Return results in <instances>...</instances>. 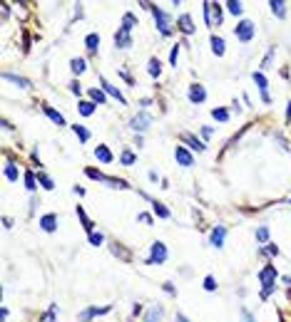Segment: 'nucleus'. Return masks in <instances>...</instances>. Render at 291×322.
<instances>
[{
  "mask_svg": "<svg viewBox=\"0 0 291 322\" xmlns=\"http://www.w3.org/2000/svg\"><path fill=\"white\" fill-rule=\"evenodd\" d=\"M289 204H291V201H289Z\"/></svg>",
  "mask_w": 291,
  "mask_h": 322,
  "instance_id": "61",
  "label": "nucleus"
},
{
  "mask_svg": "<svg viewBox=\"0 0 291 322\" xmlns=\"http://www.w3.org/2000/svg\"><path fill=\"white\" fill-rule=\"evenodd\" d=\"M95 107H97L95 102H85V99H82V102L78 104V114H82V116H92V114H95Z\"/></svg>",
  "mask_w": 291,
  "mask_h": 322,
  "instance_id": "35",
  "label": "nucleus"
},
{
  "mask_svg": "<svg viewBox=\"0 0 291 322\" xmlns=\"http://www.w3.org/2000/svg\"><path fill=\"white\" fill-rule=\"evenodd\" d=\"M3 228H13V218H10V216L3 218Z\"/></svg>",
  "mask_w": 291,
  "mask_h": 322,
  "instance_id": "56",
  "label": "nucleus"
},
{
  "mask_svg": "<svg viewBox=\"0 0 291 322\" xmlns=\"http://www.w3.org/2000/svg\"><path fill=\"white\" fill-rule=\"evenodd\" d=\"M150 181H159V174L157 171H150ZM162 184V181H159Z\"/></svg>",
  "mask_w": 291,
  "mask_h": 322,
  "instance_id": "59",
  "label": "nucleus"
},
{
  "mask_svg": "<svg viewBox=\"0 0 291 322\" xmlns=\"http://www.w3.org/2000/svg\"><path fill=\"white\" fill-rule=\"evenodd\" d=\"M137 221H139V223H144V226H152V223H155L152 213H144V211H142V213H137Z\"/></svg>",
  "mask_w": 291,
  "mask_h": 322,
  "instance_id": "47",
  "label": "nucleus"
},
{
  "mask_svg": "<svg viewBox=\"0 0 291 322\" xmlns=\"http://www.w3.org/2000/svg\"><path fill=\"white\" fill-rule=\"evenodd\" d=\"M85 176H87V179H92V181L107 184L110 188H117V191H127V188H130V184H127L125 179H117V176H107V174H102V171H97V169H92V166H85Z\"/></svg>",
  "mask_w": 291,
  "mask_h": 322,
  "instance_id": "3",
  "label": "nucleus"
},
{
  "mask_svg": "<svg viewBox=\"0 0 291 322\" xmlns=\"http://www.w3.org/2000/svg\"><path fill=\"white\" fill-rule=\"evenodd\" d=\"M152 211H155V216H159V218H169V216H172V211H169L164 204H159V201H152Z\"/></svg>",
  "mask_w": 291,
  "mask_h": 322,
  "instance_id": "36",
  "label": "nucleus"
},
{
  "mask_svg": "<svg viewBox=\"0 0 291 322\" xmlns=\"http://www.w3.org/2000/svg\"><path fill=\"white\" fill-rule=\"evenodd\" d=\"M120 161H122V166H132L134 161H137V156H134V151L132 149H122V154H120Z\"/></svg>",
  "mask_w": 291,
  "mask_h": 322,
  "instance_id": "34",
  "label": "nucleus"
},
{
  "mask_svg": "<svg viewBox=\"0 0 291 322\" xmlns=\"http://www.w3.org/2000/svg\"><path fill=\"white\" fill-rule=\"evenodd\" d=\"M224 8H227L232 15H237V18H241V15H244V5L239 3V0H227Z\"/></svg>",
  "mask_w": 291,
  "mask_h": 322,
  "instance_id": "32",
  "label": "nucleus"
},
{
  "mask_svg": "<svg viewBox=\"0 0 291 322\" xmlns=\"http://www.w3.org/2000/svg\"><path fill=\"white\" fill-rule=\"evenodd\" d=\"M174 159H177V164L185 166V169L194 166V156H192V151L187 146H174Z\"/></svg>",
  "mask_w": 291,
  "mask_h": 322,
  "instance_id": "11",
  "label": "nucleus"
},
{
  "mask_svg": "<svg viewBox=\"0 0 291 322\" xmlns=\"http://www.w3.org/2000/svg\"><path fill=\"white\" fill-rule=\"evenodd\" d=\"M286 122H291V102L286 104Z\"/></svg>",
  "mask_w": 291,
  "mask_h": 322,
  "instance_id": "60",
  "label": "nucleus"
},
{
  "mask_svg": "<svg viewBox=\"0 0 291 322\" xmlns=\"http://www.w3.org/2000/svg\"><path fill=\"white\" fill-rule=\"evenodd\" d=\"M107 312H112V305H105V307H85L82 312H78V322H92L95 317L107 315Z\"/></svg>",
  "mask_w": 291,
  "mask_h": 322,
  "instance_id": "10",
  "label": "nucleus"
},
{
  "mask_svg": "<svg viewBox=\"0 0 291 322\" xmlns=\"http://www.w3.org/2000/svg\"><path fill=\"white\" fill-rule=\"evenodd\" d=\"M269 8H271V13L279 18V20H284L286 18V3H284V0H269Z\"/></svg>",
  "mask_w": 291,
  "mask_h": 322,
  "instance_id": "26",
  "label": "nucleus"
},
{
  "mask_svg": "<svg viewBox=\"0 0 291 322\" xmlns=\"http://www.w3.org/2000/svg\"><path fill=\"white\" fill-rule=\"evenodd\" d=\"M199 134H202V141L207 144V139H212V134H214V127H202Z\"/></svg>",
  "mask_w": 291,
  "mask_h": 322,
  "instance_id": "49",
  "label": "nucleus"
},
{
  "mask_svg": "<svg viewBox=\"0 0 291 322\" xmlns=\"http://www.w3.org/2000/svg\"><path fill=\"white\" fill-rule=\"evenodd\" d=\"M150 104H152V97H147V99H144V97H142V99H139V107H142V109H147Z\"/></svg>",
  "mask_w": 291,
  "mask_h": 322,
  "instance_id": "54",
  "label": "nucleus"
},
{
  "mask_svg": "<svg viewBox=\"0 0 291 322\" xmlns=\"http://www.w3.org/2000/svg\"><path fill=\"white\" fill-rule=\"evenodd\" d=\"M182 141H185L192 151H204L207 149V144L202 141V139H197L194 134H189V132H185V134H182Z\"/></svg>",
  "mask_w": 291,
  "mask_h": 322,
  "instance_id": "20",
  "label": "nucleus"
},
{
  "mask_svg": "<svg viewBox=\"0 0 291 322\" xmlns=\"http://www.w3.org/2000/svg\"><path fill=\"white\" fill-rule=\"evenodd\" d=\"M147 74H150L152 79H159V74H162V62H159L157 57H150V62H147Z\"/></svg>",
  "mask_w": 291,
  "mask_h": 322,
  "instance_id": "28",
  "label": "nucleus"
},
{
  "mask_svg": "<svg viewBox=\"0 0 291 322\" xmlns=\"http://www.w3.org/2000/svg\"><path fill=\"white\" fill-rule=\"evenodd\" d=\"M142 8H147V10H152V15H155V20H157V32L159 35H164V37H169L172 35V25H169V15L162 10V8H157L155 3H139Z\"/></svg>",
  "mask_w": 291,
  "mask_h": 322,
  "instance_id": "4",
  "label": "nucleus"
},
{
  "mask_svg": "<svg viewBox=\"0 0 291 322\" xmlns=\"http://www.w3.org/2000/svg\"><path fill=\"white\" fill-rule=\"evenodd\" d=\"M3 174H5V179L10 181V184H15L18 179H20V171H18V166H15V161H5V166H3Z\"/></svg>",
  "mask_w": 291,
  "mask_h": 322,
  "instance_id": "24",
  "label": "nucleus"
},
{
  "mask_svg": "<svg viewBox=\"0 0 291 322\" xmlns=\"http://www.w3.org/2000/svg\"><path fill=\"white\" fill-rule=\"evenodd\" d=\"M164 305H150L147 310H144V315H142V320L139 322H162L164 320Z\"/></svg>",
  "mask_w": 291,
  "mask_h": 322,
  "instance_id": "12",
  "label": "nucleus"
},
{
  "mask_svg": "<svg viewBox=\"0 0 291 322\" xmlns=\"http://www.w3.org/2000/svg\"><path fill=\"white\" fill-rule=\"evenodd\" d=\"M100 85H102V92H105V94L115 97L120 104H127V97H125V94H122V92H120V90H117L112 82H107V79H105V74H100Z\"/></svg>",
  "mask_w": 291,
  "mask_h": 322,
  "instance_id": "13",
  "label": "nucleus"
},
{
  "mask_svg": "<svg viewBox=\"0 0 291 322\" xmlns=\"http://www.w3.org/2000/svg\"><path fill=\"white\" fill-rule=\"evenodd\" d=\"M8 315H10V312H8V307L3 305V307H0V320H3V322H5V320H8Z\"/></svg>",
  "mask_w": 291,
  "mask_h": 322,
  "instance_id": "55",
  "label": "nucleus"
},
{
  "mask_svg": "<svg viewBox=\"0 0 291 322\" xmlns=\"http://www.w3.org/2000/svg\"><path fill=\"white\" fill-rule=\"evenodd\" d=\"M174 322H192V320H189L185 312H177V315H174Z\"/></svg>",
  "mask_w": 291,
  "mask_h": 322,
  "instance_id": "53",
  "label": "nucleus"
},
{
  "mask_svg": "<svg viewBox=\"0 0 291 322\" xmlns=\"http://www.w3.org/2000/svg\"><path fill=\"white\" fill-rule=\"evenodd\" d=\"M150 124H152V114H147L144 109H139L134 116H130V122H127V127H130L134 134L147 132V129H150Z\"/></svg>",
  "mask_w": 291,
  "mask_h": 322,
  "instance_id": "5",
  "label": "nucleus"
},
{
  "mask_svg": "<svg viewBox=\"0 0 291 322\" xmlns=\"http://www.w3.org/2000/svg\"><path fill=\"white\" fill-rule=\"evenodd\" d=\"M229 109L227 107H216V109H212V119L214 122H229Z\"/></svg>",
  "mask_w": 291,
  "mask_h": 322,
  "instance_id": "31",
  "label": "nucleus"
},
{
  "mask_svg": "<svg viewBox=\"0 0 291 322\" xmlns=\"http://www.w3.org/2000/svg\"><path fill=\"white\" fill-rule=\"evenodd\" d=\"M115 47L117 50H130L132 47V32H125L122 27L115 32Z\"/></svg>",
  "mask_w": 291,
  "mask_h": 322,
  "instance_id": "16",
  "label": "nucleus"
},
{
  "mask_svg": "<svg viewBox=\"0 0 291 322\" xmlns=\"http://www.w3.org/2000/svg\"><path fill=\"white\" fill-rule=\"evenodd\" d=\"M23 184H25V191L35 193V188H38V176H35L30 169H25V174H23Z\"/></svg>",
  "mask_w": 291,
  "mask_h": 322,
  "instance_id": "27",
  "label": "nucleus"
},
{
  "mask_svg": "<svg viewBox=\"0 0 291 322\" xmlns=\"http://www.w3.org/2000/svg\"><path fill=\"white\" fill-rule=\"evenodd\" d=\"M227 226H214L212 233H209V246L216 248V251H222L224 248V240H227Z\"/></svg>",
  "mask_w": 291,
  "mask_h": 322,
  "instance_id": "8",
  "label": "nucleus"
},
{
  "mask_svg": "<svg viewBox=\"0 0 291 322\" xmlns=\"http://www.w3.org/2000/svg\"><path fill=\"white\" fill-rule=\"evenodd\" d=\"M202 288H204L207 293H214V290H216V277H214V275H207V277L202 280Z\"/></svg>",
  "mask_w": 291,
  "mask_h": 322,
  "instance_id": "40",
  "label": "nucleus"
},
{
  "mask_svg": "<svg viewBox=\"0 0 291 322\" xmlns=\"http://www.w3.org/2000/svg\"><path fill=\"white\" fill-rule=\"evenodd\" d=\"M85 47H87L90 55L97 52V47H100V35H97V32H90V35L85 37Z\"/></svg>",
  "mask_w": 291,
  "mask_h": 322,
  "instance_id": "30",
  "label": "nucleus"
},
{
  "mask_svg": "<svg viewBox=\"0 0 291 322\" xmlns=\"http://www.w3.org/2000/svg\"><path fill=\"white\" fill-rule=\"evenodd\" d=\"M40 228L45 233H55L57 230V216L55 213H43L40 216Z\"/></svg>",
  "mask_w": 291,
  "mask_h": 322,
  "instance_id": "19",
  "label": "nucleus"
},
{
  "mask_svg": "<svg viewBox=\"0 0 291 322\" xmlns=\"http://www.w3.org/2000/svg\"><path fill=\"white\" fill-rule=\"evenodd\" d=\"M95 159L97 161H102V164H112V151H110V146H105V144H100L97 149H95Z\"/></svg>",
  "mask_w": 291,
  "mask_h": 322,
  "instance_id": "23",
  "label": "nucleus"
},
{
  "mask_svg": "<svg viewBox=\"0 0 291 322\" xmlns=\"http://www.w3.org/2000/svg\"><path fill=\"white\" fill-rule=\"evenodd\" d=\"M87 240H90V246H95V248H100V246L105 243V235L95 230V233H90V235H87Z\"/></svg>",
  "mask_w": 291,
  "mask_h": 322,
  "instance_id": "42",
  "label": "nucleus"
},
{
  "mask_svg": "<svg viewBox=\"0 0 291 322\" xmlns=\"http://www.w3.org/2000/svg\"><path fill=\"white\" fill-rule=\"evenodd\" d=\"M38 184H40L45 191H53V188H55V184H53V179H50L48 174H38Z\"/></svg>",
  "mask_w": 291,
  "mask_h": 322,
  "instance_id": "41",
  "label": "nucleus"
},
{
  "mask_svg": "<svg viewBox=\"0 0 291 322\" xmlns=\"http://www.w3.org/2000/svg\"><path fill=\"white\" fill-rule=\"evenodd\" d=\"M202 18L207 27H219L224 20V5L222 3H202Z\"/></svg>",
  "mask_w": 291,
  "mask_h": 322,
  "instance_id": "2",
  "label": "nucleus"
},
{
  "mask_svg": "<svg viewBox=\"0 0 291 322\" xmlns=\"http://www.w3.org/2000/svg\"><path fill=\"white\" fill-rule=\"evenodd\" d=\"M276 277H279V273H276L274 265H264V268L259 270V283H262L259 298H262L264 302H266V300L271 298V293L276 290Z\"/></svg>",
  "mask_w": 291,
  "mask_h": 322,
  "instance_id": "1",
  "label": "nucleus"
},
{
  "mask_svg": "<svg viewBox=\"0 0 291 322\" xmlns=\"http://www.w3.org/2000/svg\"><path fill=\"white\" fill-rule=\"evenodd\" d=\"M269 235H271L269 226H259V228H257V240H259L262 246H266V243H269Z\"/></svg>",
  "mask_w": 291,
  "mask_h": 322,
  "instance_id": "38",
  "label": "nucleus"
},
{
  "mask_svg": "<svg viewBox=\"0 0 291 322\" xmlns=\"http://www.w3.org/2000/svg\"><path fill=\"white\" fill-rule=\"evenodd\" d=\"M254 32H257V27H254V23H251L249 18L239 20L237 27H234V35H237L239 43H251V40H254Z\"/></svg>",
  "mask_w": 291,
  "mask_h": 322,
  "instance_id": "7",
  "label": "nucleus"
},
{
  "mask_svg": "<svg viewBox=\"0 0 291 322\" xmlns=\"http://www.w3.org/2000/svg\"><path fill=\"white\" fill-rule=\"evenodd\" d=\"M72 191H75V196H85V193H87V191H85L82 186H75V188H72Z\"/></svg>",
  "mask_w": 291,
  "mask_h": 322,
  "instance_id": "57",
  "label": "nucleus"
},
{
  "mask_svg": "<svg viewBox=\"0 0 291 322\" xmlns=\"http://www.w3.org/2000/svg\"><path fill=\"white\" fill-rule=\"evenodd\" d=\"M169 258V251L162 240H155L150 246V255H147V265H164V260Z\"/></svg>",
  "mask_w": 291,
  "mask_h": 322,
  "instance_id": "6",
  "label": "nucleus"
},
{
  "mask_svg": "<svg viewBox=\"0 0 291 322\" xmlns=\"http://www.w3.org/2000/svg\"><path fill=\"white\" fill-rule=\"evenodd\" d=\"M3 79H8V82H15V85H18V87H23V90H32V82H30V79H25V77H20V74L3 72Z\"/></svg>",
  "mask_w": 291,
  "mask_h": 322,
  "instance_id": "22",
  "label": "nucleus"
},
{
  "mask_svg": "<svg viewBox=\"0 0 291 322\" xmlns=\"http://www.w3.org/2000/svg\"><path fill=\"white\" fill-rule=\"evenodd\" d=\"M40 109H43V114H45L48 119H53V122H55L57 127H65V116H62L55 107H50V104H45V102H43V104H40Z\"/></svg>",
  "mask_w": 291,
  "mask_h": 322,
  "instance_id": "18",
  "label": "nucleus"
},
{
  "mask_svg": "<svg viewBox=\"0 0 291 322\" xmlns=\"http://www.w3.org/2000/svg\"><path fill=\"white\" fill-rule=\"evenodd\" d=\"M117 72H120V77H122V79H125V82H127V85H130V87H134V77H132V74H130V69H127V67H120V69H117Z\"/></svg>",
  "mask_w": 291,
  "mask_h": 322,
  "instance_id": "46",
  "label": "nucleus"
},
{
  "mask_svg": "<svg viewBox=\"0 0 291 322\" xmlns=\"http://www.w3.org/2000/svg\"><path fill=\"white\" fill-rule=\"evenodd\" d=\"M87 94H90V102H95V104H105V107H107V94H105L102 90L92 87V90H90Z\"/></svg>",
  "mask_w": 291,
  "mask_h": 322,
  "instance_id": "33",
  "label": "nucleus"
},
{
  "mask_svg": "<svg viewBox=\"0 0 291 322\" xmlns=\"http://www.w3.org/2000/svg\"><path fill=\"white\" fill-rule=\"evenodd\" d=\"M162 290H164L167 295H177V290H174V285H172V283H164V285H162Z\"/></svg>",
  "mask_w": 291,
  "mask_h": 322,
  "instance_id": "52",
  "label": "nucleus"
},
{
  "mask_svg": "<svg viewBox=\"0 0 291 322\" xmlns=\"http://www.w3.org/2000/svg\"><path fill=\"white\" fill-rule=\"evenodd\" d=\"M70 92H72V94H78V97L82 94V87H80L78 79H72V82H70Z\"/></svg>",
  "mask_w": 291,
  "mask_h": 322,
  "instance_id": "50",
  "label": "nucleus"
},
{
  "mask_svg": "<svg viewBox=\"0 0 291 322\" xmlns=\"http://www.w3.org/2000/svg\"><path fill=\"white\" fill-rule=\"evenodd\" d=\"M134 25H137V18H134L132 13H125V18H122V30H125V32H132Z\"/></svg>",
  "mask_w": 291,
  "mask_h": 322,
  "instance_id": "37",
  "label": "nucleus"
},
{
  "mask_svg": "<svg viewBox=\"0 0 291 322\" xmlns=\"http://www.w3.org/2000/svg\"><path fill=\"white\" fill-rule=\"evenodd\" d=\"M251 79H254V85L259 87V94H262L264 104H271V94H269V79H266V74H264V72H254V74H251Z\"/></svg>",
  "mask_w": 291,
  "mask_h": 322,
  "instance_id": "9",
  "label": "nucleus"
},
{
  "mask_svg": "<svg viewBox=\"0 0 291 322\" xmlns=\"http://www.w3.org/2000/svg\"><path fill=\"white\" fill-rule=\"evenodd\" d=\"M209 45H212V52H214L216 57H222V55L227 52V40H224L222 35H212V37H209Z\"/></svg>",
  "mask_w": 291,
  "mask_h": 322,
  "instance_id": "17",
  "label": "nucleus"
},
{
  "mask_svg": "<svg viewBox=\"0 0 291 322\" xmlns=\"http://www.w3.org/2000/svg\"><path fill=\"white\" fill-rule=\"evenodd\" d=\"M264 253H266V255H279L281 251H279L276 243H266V246H262V255H264Z\"/></svg>",
  "mask_w": 291,
  "mask_h": 322,
  "instance_id": "44",
  "label": "nucleus"
},
{
  "mask_svg": "<svg viewBox=\"0 0 291 322\" xmlns=\"http://www.w3.org/2000/svg\"><path fill=\"white\" fill-rule=\"evenodd\" d=\"M87 60L85 57H72L70 60V69H72V74H75V77H80V74H85L87 72Z\"/></svg>",
  "mask_w": 291,
  "mask_h": 322,
  "instance_id": "21",
  "label": "nucleus"
},
{
  "mask_svg": "<svg viewBox=\"0 0 291 322\" xmlns=\"http://www.w3.org/2000/svg\"><path fill=\"white\" fill-rule=\"evenodd\" d=\"M189 102L192 104H204L207 102V90H204V85H199V82H194V85H189Z\"/></svg>",
  "mask_w": 291,
  "mask_h": 322,
  "instance_id": "14",
  "label": "nucleus"
},
{
  "mask_svg": "<svg viewBox=\"0 0 291 322\" xmlns=\"http://www.w3.org/2000/svg\"><path fill=\"white\" fill-rule=\"evenodd\" d=\"M177 27H179V32H182V35H187V37L197 32V27H194V23H192V15H189V13H185V15H179V18H177Z\"/></svg>",
  "mask_w": 291,
  "mask_h": 322,
  "instance_id": "15",
  "label": "nucleus"
},
{
  "mask_svg": "<svg viewBox=\"0 0 291 322\" xmlns=\"http://www.w3.org/2000/svg\"><path fill=\"white\" fill-rule=\"evenodd\" d=\"M110 248H112V253H115V255H117V258H122V260H132V253H130V251H127V248H125V251H122V248H120V243H112V246H110Z\"/></svg>",
  "mask_w": 291,
  "mask_h": 322,
  "instance_id": "39",
  "label": "nucleus"
},
{
  "mask_svg": "<svg viewBox=\"0 0 291 322\" xmlns=\"http://www.w3.org/2000/svg\"><path fill=\"white\" fill-rule=\"evenodd\" d=\"M274 55H276V47L271 45V47L266 50V55H264V60H262V67H264V69H266V67L271 65V60H274Z\"/></svg>",
  "mask_w": 291,
  "mask_h": 322,
  "instance_id": "43",
  "label": "nucleus"
},
{
  "mask_svg": "<svg viewBox=\"0 0 291 322\" xmlns=\"http://www.w3.org/2000/svg\"><path fill=\"white\" fill-rule=\"evenodd\" d=\"M55 317H57V305L53 302V305H50V310H48V312H45V315H43L40 320H43V322H53Z\"/></svg>",
  "mask_w": 291,
  "mask_h": 322,
  "instance_id": "45",
  "label": "nucleus"
},
{
  "mask_svg": "<svg viewBox=\"0 0 291 322\" xmlns=\"http://www.w3.org/2000/svg\"><path fill=\"white\" fill-rule=\"evenodd\" d=\"M179 50H182V45H174V47H172V55H169V65H172V67H177V60H179Z\"/></svg>",
  "mask_w": 291,
  "mask_h": 322,
  "instance_id": "48",
  "label": "nucleus"
},
{
  "mask_svg": "<svg viewBox=\"0 0 291 322\" xmlns=\"http://www.w3.org/2000/svg\"><path fill=\"white\" fill-rule=\"evenodd\" d=\"M70 129L75 132V137L80 139V144L90 141V137H92V134H90V129H87V127H82V124H70Z\"/></svg>",
  "mask_w": 291,
  "mask_h": 322,
  "instance_id": "29",
  "label": "nucleus"
},
{
  "mask_svg": "<svg viewBox=\"0 0 291 322\" xmlns=\"http://www.w3.org/2000/svg\"><path fill=\"white\" fill-rule=\"evenodd\" d=\"M75 213H78V218H80V223H82V228L87 230V235H90V233H95V230H92V228H95V223L90 221V216L85 213V208H82V206H75Z\"/></svg>",
  "mask_w": 291,
  "mask_h": 322,
  "instance_id": "25",
  "label": "nucleus"
},
{
  "mask_svg": "<svg viewBox=\"0 0 291 322\" xmlns=\"http://www.w3.org/2000/svg\"><path fill=\"white\" fill-rule=\"evenodd\" d=\"M241 322H257V320H254V315H251L246 307H241Z\"/></svg>",
  "mask_w": 291,
  "mask_h": 322,
  "instance_id": "51",
  "label": "nucleus"
},
{
  "mask_svg": "<svg viewBox=\"0 0 291 322\" xmlns=\"http://www.w3.org/2000/svg\"><path fill=\"white\" fill-rule=\"evenodd\" d=\"M139 312H142V305H139V302H134V307H132V315H134V317H137V315H139Z\"/></svg>",
  "mask_w": 291,
  "mask_h": 322,
  "instance_id": "58",
  "label": "nucleus"
}]
</instances>
